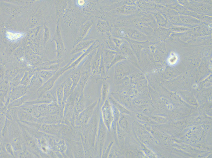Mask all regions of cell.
Here are the masks:
<instances>
[{
	"instance_id": "cell-1",
	"label": "cell",
	"mask_w": 212,
	"mask_h": 158,
	"mask_svg": "<svg viewBox=\"0 0 212 158\" xmlns=\"http://www.w3.org/2000/svg\"><path fill=\"white\" fill-rule=\"evenodd\" d=\"M129 44L131 48L136 57L139 58L142 50L148 47L151 44L148 41H139L130 39L127 37L124 39Z\"/></svg>"
},
{
	"instance_id": "cell-2",
	"label": "cell",
	"mask_w": 212,
	"mask_h": 158,
	"mask_svg": "<svg viewBox=\"0 0 212 158\" xmlns=\"http://www.w3.org/2000/svg\"><path fill=\"white\" fill-rule=\"evenodd\" d=\"M138 9L136 4H125L113 9V17L119 15H131L136 13Z\"/></svg>"
},
{
	"instance_id": "cell-3",
	"label": "cell",
	"mask_w": 212,
	"mask_h": 158,
	"mask_svg": "<svg viewBox=\"0 0 212 158\" xmlns=\"http://www.w3.org/2000/svg\"><path fill=\"white\" fill-rule=\"evenodd\" d=\"M127 37L132 39L139 41H148V37L137 29L132 27H123Z\"/></svg>"
},
{
	"instance_id": "cell-4",
	"label": "cell",
	"mask_w": 212,
	"mask_h": 158,
	"mask_svg": "<svg viewBox=\"0 0 212 158\" xmlns=\"http://www.w3.org/2000/svg\"><path fill=\"white\" fill-rule=\"evenodd\" d=\"M120 52L125 58L136 61V56L128 42L125 39L119 48Z\"/></svg>"
},
{
	"instance_id": "cell-5",
	"label": "cell",
	"mask_w": 212,
	"mask_h": 158,
	"mask_svg": "<svg viewBox=\"0 0 212 158\" xmlns=\"http://www.w3.org/2000/svg\"><path fill=\"white\" fill-rule=\"evenodd\" d=\"M24 34L21 32H14L12 31H7L6 33L7 38L11 41H15L22 37Z\"/></svg>"
},
{
	"instance_id": "cell-6",
	"label": "cell",
	"mask_w": 212,
	"mask_h": 158,
	"mask_svg": "<svg viewBox=\"0 0 212 158\" xmlns=\"http://www.w3.org/2000/svg\"><path fill=\"white\" fill-rule=\"evenodd\" d=\"M113 41L116 46L119 49L120 46L123 42L124 39L112 36Z\"/></svg>"
},
{
	"instance_id": "cell-7",
	"label": "cell",
	"mask_w": 212,
	"mask_h": 158,
	"mask_svg": "<svg viewBox=\"0 0 212 158\" xmlns=\"http://www.w3.org/2000/svg\"><path fill=\"white\" fill-rule=\"evenodd\" d=\"M178 58L176 54L174 53H172V54L170 56V57L168 58V61L169 62H170L171 63L172 62V63L174 64L175 62H176Z\"/></svg>"
},
{
	"instance_id": "cell-8",
	"label": "cell",
	"mask_w": 212,
	"mask_h": 158,
	"mask_svg": "<svg viewBox=\"0 0 212 158\" xmlns=\"http://www.w3.org/2000/svg\"><path fill=\"white\" fill-rule=\"evenodd\" d=\"M137 115V117L140 119L146 121H148V118L147 117L140 114H138Z\"/></svg>"
},
{
	"instance_id": "cell-9",
	"label": "cell",
	"mask_w": 212,
	"mask_h": 158,
	"mask_svg": "<svg viewBox=\"0 0 212 158\" xmlns=\"http://www.w3.org/2000/svg\"><path fill=\"white\" fill-rule=\"evenodd\" d=\"M78 2L79 4L81 5H83L84 3V2L83 0H79Z\"/></svg>"
}]
</instances>
